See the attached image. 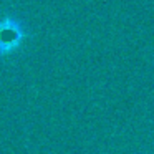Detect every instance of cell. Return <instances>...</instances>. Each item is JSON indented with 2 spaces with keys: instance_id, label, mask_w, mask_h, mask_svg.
Listing matches in <instances>:
<instances>
[{
  "instance_id": "cell-1",
  "label": "cell",
  "mask_w": 154,
  "mask_h": 154,
  "mask_svg": "<svg viewBox=\"0 0 154 154\" xmlns=\"http://www.w3.org/2000/svg\"><path fill=\"white\" fill-rule=\"evenodd\" d=\"M25 38V28L17 18H0V55H10L18 50Z\"/></svg>"
}]
</instances>
